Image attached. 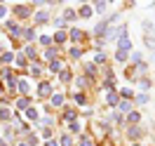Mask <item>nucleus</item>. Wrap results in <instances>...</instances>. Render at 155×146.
<instances>
[{
    "instance_id": "nucleus-6",
    "label": "nucleus",
    "mask_w": 155,
    "mask_h": 146,
    "mask_svg": "<svg viewBox=\"0 0 155 146\" xmlns=\"http://www.w3.org/2000/svg\"><path fill=\"white\" fill-rule=\"evenodd\" d=\"M94 10H97L99 14H101V12L106 10V2H97V5H94Z\"/></svg>"
},
{
    "instance_id": "nucleus-1",
    "label": "nucleus",
    "mask_w": 155,
    "mask_h": 146,
    "mask_svg": "<svg viewBox=\"0 0 155 146\" xmlns=\"http://www.w3.org/2000/svg\"><path fill=\"white\" fill-rule=\"evenodd\" d=\"M14 12H17L19 17H26V14H28V7H24V5H17V7H14Z\"/></svg>"
},
{
    "instance_id": "nucleus-3",
    "label": "nucleus",
    "mask_w": 155,
    "mask_h": 146,
    "mask_svg": "<svg viewBox=\"0 0 155 146\" xmlns=\"http://www.w3.org/2000/svg\"><path fill=\"white\" fill-rule=\"evenodd\" d=\"M117 45H120V49H122V52L132 47V42H129V40H127V38H122V40H120V42H117Z\"/></svg>"
},
{
    "instance_id": "nucleus-12",
    "label": "nucleus",
    "mask_w": 155,
    "mask_h": 146,
    "mask_svg": "<svg viewBox=\"0 0 155 146\" xmlns=\"http://www.w3.org/2000/svg\"><path fill=\"white\" fill-rule=\"evenodd\" d=\"M28 106V99H19V108H26Z\"/></svg>"
},
{
    "instance_id": "nucleus-14",
    "label": "nucleus",
    "mask_w": 155,
    "mask_h": 146,
    "mask_svg": "<svg viewBox=\"0 0 155 146\" xmlns=\"http://www.w3.org/2000/svg\"><path fill=\"white\" fill-rule=\"evenodd\" d=\"M5 14H7V7H5V5H0V17H5Z\"/></svg>"
},
{
    "instance_id": "nucleus-9",
    "label": "nucleus",
    "mask_w": 155,
    "mask_h": 146,
    "mask_svg": "<svg viewBox=\"0 0 155 146\" xmlns=\"http://www.w3.org/2000/svg\"><path fill=\"white\" fill-rule=\"evenodd\" d=\"M108 101H110V106H115V101H117V94H108Z\"/></svg>"
},
{
    "instance_id": "nucleus-13",
    "label": "nucleus",
    "mask_w": 155,
    "mask_h": 146,
    "mask_svg": "<svg viewBox=\"0 0 155 146\" xmlns=\"http://www.w3.org/2000/svg\"><path fill=\"white\" fill-rule=\"evenodd\" d=\"M129 123H139V113H132V116H129Z\"/></svg>"
},
{
    "instance_id": "nucleus-11",
    "label": "nucleus",
    "mask_w": 155,
    "mask_h": 146,
    "mask_svg": "<svg viewBox=\"0 0 155 146\" xmlns=\"http://www.w3.org/2000/svg\"><path fill=\"white\" fill-rule=\"evenodd\" d=\"M0 118H2V120H7V118H10V111H5V108H2V111H0Z\"/></svg>"
},
{
    "instance_id": "nucleus-7",
    "label": "nucleus",
    "mask_w": 155,
    "mask_h": 146,
    "mask_svg": "<svg viewBox=\"0 0 155 146\" xmlns=\"http://www.w3.org/2000/svg\"><path fill=\"white\" fill-rule=\"evenodd\" d=\"M143 29H146V31H155V24H150V21H143Z\"/></svg>"
},
{
    "instance_id": "nucleus-10",
    "label": "nucleus",
    "mask_w": 155,
    "mask_h": 146,
    "mask_svg": "<svg viewBox=\"0 0 155 146\" xmlns=\"http://www.w3.org/2000/svg\"><path fill=\"white\" fill-rule=\"evenodd\" d=\"M26 90H28V83H24V80H21V83H19V92H26Z\"/></svg>"
},
{
    "instance_id": "nucleus-15",
    "label": "nucleus",
    "mask_w": 155,
    "mask_h": 146,
    "mask_svg": "<svg viewBox=\"0 0 155 146\" xmlns=\"http://www.w3.org/2000/svg\"><path fill=\"white\" fill-rule=\"evenodd\" d=\"M136 146H139V144H136Z\"/></svg>"
},
{
    "instance_id": "nucleus-8",
    "label": "nucleus",
    "mask_w": 155,
    "mask_h": 146,
    "mask_svg": "<svg viewBox=\"0 0 155 146\" xmlns=\"http://www.w3.org/2000/svg\"><path fill=\"white\" fill-rule=\"evenodd\" d=\"M35 19H38V21H45V19H47V14H45V12H38V14H35Z\"/></svg>"
},
{
    "instance_id": "nucleus-2",
    "label": "nucleus",
    "mask_w": 155,
    "mask_h": 146,
    "mask_svg": "<svg viewBox=\"0 0 155 146\" xmlns=\"http://www.w3.org/2000/svg\"><path fill=\"white\" fill-rule=\"evenodd\" d=\"M80 14H82V17H92V7H89V5H82V7H80Z\"/></svg>"
},
{
    "instance_id": "nucleus-5",
    "label": "nucleus",
    "mask_w": 155,
    "mask_h": 146,
    "mask_svg": "<svg viewBox=\"0 0 155 146\" xmlns=\"http://www.w3.org/2000/svg\"><path fill=\"white\" fill-rule=\"evenodd\" d=\"M52 104H54V106H61V104H64V97H61V94H54V97H52Z\"/></svg>"
},
{
    "instance_id": "nucleus-4",
    "label": "nucleus",
    "mask_w": 155,
    "mask_h": 146,
    "mask_svg": "<svg viewBox=\"0 0 155 146\" xmlns=\"http://www.w3.org/2000/svg\"><path fill=\"white\" fill-rule=\"evenodd\" d=\"M49 92H52V90H49V85H47V83H42V87L38 90V94H42V97H45V94H49Z\"/></svg>"
}]
</instances>
